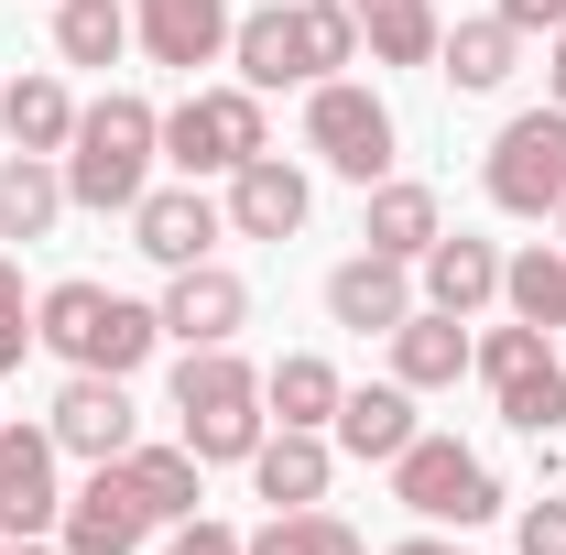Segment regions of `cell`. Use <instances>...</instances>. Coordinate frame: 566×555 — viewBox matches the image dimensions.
I'll return each mask as SVG.
<instances>
[{"mask_svg":"<svg viewBox=\"0 0 566 555\" xmlns=\"http://www.w3.org/2000/svg\"><path fill=\"white\" fill-rule=\"evenodd\" d=\"M251 153H273L262 87H197L164 109V164H186V175H240Z\"/></svg>","mask_w":566,"mask_h":555,"instance_id":"cell-7","label":"cell"},{"mask_svg":"<svg viewBox=\"0 0 566 555\" xmlns=\"http://www.w3.org/2000/svg\"><path fill=\"white\" fill-rule=\"evenodd\" d=\"M545 87H556V109H566V22H556V66H545Z\"/></svg>","mask_w":566,"mask_h":555,"instance_id":"cell-38","label":"cell"},{"mask_svg":"<svg viewBox=\"0 0 566 555\" xmlns=\"http://www.w3.org/2000/svg\"><path fill=\"white\" fill-rule=\"evenodd\" d=\"M0 132H11V153H66L76 142L66 76H11V87H0Z\"/></svg>","mask_w":566,"mask_h":555,"instance_id":"cell-26","label":"cell"},{"mask_svg":"<svg viewBox=\"0 0 566 555\" xmlns=\"http://www.w3.org/2000/svg\"><path fill=\"white\" fill-rule=\"evenodd\" d=\"M44 436H55L66 458H87V469H120V458L142 447V425H132V392H120L109 370H66V392H55Z\"/></svg>","mask_w":566,"mask_h":555,"instance_id":"cell-10","label":"cell"},{"mask_svg":"<svg viewBox=\"0 0 566 555\" xmlns=\"http://www.w3.org/2000/svg\"><path fill=\"white\" fill-rule=\"evenodd\" d=\"M469 370L491 381V404H501V425H512V436H534V447H545V436L566 425V359H556V338H545V327H523V316H512V327H491V338L469 348Z\"/></svg>","mask_w":566,"mask_h":555,"instance_id":"cell-5","label":"cell"},{"mask_svg":"<svg viewBox=\"0 0 566 555\" xmlns=\"http://www.w3.org/2000/svg\"><path fill=\"white\" fill-rule=\"evenodd\" d=\"M370 208H359V240L381 251V262H424L436 240H447V218H436V186L415 175H381V186H359Z\"/></svg>","mask_w":566,"mask_h":555,"instance_id":"cell-17","label":"cell"},{"mask_svg":"<svg viewBox=\"0 0 566 555\" xmlns=\"http://www.w3.org/2000/svg\"><path fill=\"white\" fill-rule=\"evenodd\" d=\"M240 555H370V545H359V523H338V512H273L262 534H240Z\"/></svg>","mask_w":566,"mask_h":555,"instance_id":"cell-31","label":"cell"},{"mask_svg":"<svg viewBox=\"0 0 566 555\" xmlns=\"http://www.w3.org/2000/svg\"><path fill=\"white\" fill-rule=\"evenodd\" d=\"M327 436L349 447L359 469H392L424 425H415V392H403V381H359V392H338V425H327Z\"/></svg>","mask_w":566,"mask_h":555,"instance_id":"cell-18","label":"cell"},{"mask_svg":"<svg viewBox=\"0 0 566 555\" xmlns=\"http://www.w3.org/2000/svg\"><path fill=\"white\" fill-rule=\"evenodd\" d=\"M164 555H240V534H229V523H208V512H186V523H175V545Z\"/></svg>","mask_w":566,"mask_h":555,"instance_id":"cell-33","label":"cell"},{"mask_svg":"<svg viewBox=\"0 0 566 555\" xmlns=\"http://www.w3.org/2000/svg\"><path fill=\"white\" fill-rule=\"evenodd\" d=\"M175 436L197 447V469L251 458V447L273 436V415H262V370H251L240 348H186V359H175Z\"/></svg>","mask_w":566,"mask_h":555,"instance_id":"cell-4","label":"cell"},{"mask_svg":"<svg viewBox=\"0 0 566 555\" xmlns=\"http://www.w3.org/2000/svg\"><path fill=\"white\" fill-rule=\"evenodd\" d=\"M22 348H33V294H22V262L0 251V370H22Z\"/></svg>","mask_w":566,"mask_h":555,"instance_id":"cell-32","label":"cell"},{"mask_svg":"<svg viewBox=\"0 0 566 555\" xmlns=\"http://www.w3.org/2000/svg\"><path fill=\"white\" fill-rule=\"evenodd\" d=\"M218 229H229V208H208V197H197V175H186V186H142L132 251H142V262H164V273H186V262H208Z\"/></svg>","mask_w":566,"mask_h":555,"instance_id":"cell-14","label":"cell"},{"mask_svg":"<svg viewBox=\"0 0 566 555\" xmlns=\"http://www.w3.org/2000/svg\"><path fill=\"white\" fill-rule=\"evenodd\" d=\"M66 218V164L55 153H0V240H44Z\"/></svg>","mask_w":566,"mask_h":555,"instance_id":"cell-24","label":"cell"},{"mask_svg":"<svg viewBox=\"0 0 566 555\" xmlns=\"http://www.w3.org/2000/svg\"><path fill=\"white\" fill-rule=\"evenodd\" d=\"M392 501L415 512V523H491L501 512V469L480 458V447H458V436H415L403 458H392Z\"/></svg>","mask_w":566,"mask_h":555,"instance_id":"cell-6","label":"cell"},{"mask_svg":"<svg viewBox=\"0 0 566 555\" xmlns=\"http://www.w3.org/2000/svg\"><path fill=\"white\" fill-rule=\"evenodd\" d=\"M512 55H523V33H512L501 11H480V22H458V33H436V76H447L458 98H491L501 76H512Z\"/></svg>","mask_w":566,"mask_h":555,"instance_id":"cell-23","label":"cell"},{"mask_svg":"<svg viewBox=\"0 0 566 555\" xmlns=\"http://www.w3.org/2000/svg\"><path fill=\"white\" fill-rule=\"evenodd\" d=\"M491 11L512 22V33H556V22H566V0H491Z\"/></svg>","mask_w":566,"mask_h":555,"instance_id":"cell-35","label":"cell"},{"mask_svg":"<svg viewBox=\"0 0 566 555\" xmlns=\"http://www.w3.org/2000/svg\"><path fill=\"white\" fill-rule=\"evenodd\" d=\"M392 555H469V545H447V534H403Z\"/></svg>","mask_w":566,"mask_h":555,"instance_id":"cell-37","label":"cell"},{"mask_svg":"<svg viewBox=\"0 0 566 555\" xmlns=\"http://www.w3.org/2000/svg\"><path fill=\"white\" fill-rule=\"evenodd\" d=\"M66 447L44 436V425H0V534H55V512H66Z\"/></svg>","mask_w":566,"mask_h":555,"instance_id":"cell-11","label":"cell"},{"mask_svg":"<svg viewBox=\"0 0 566 555\" xmlns=\"http://www.w3.org/2000/svg\"><path fill=\"white\" fill-rule=\"evenodd\" d=\"M305 142H316V164H327V175H349V186H381V175H392V109H381V98H370V87H359V76H316V87H305Z\"/></svg>","mask_w":566,"mask_h":555,"instance_id":"cell-8","label":"cell"},{"mask_svg":"<svg viewBox=\"0 0 566 555\" xmlns=\"http://www.w3.org/2000/svg\"><path fill=\"white\" fill-rule=\"evenodd\" d=\"M164 338H186V348H229L240 327H251V283L229 273V262H186V273L164 283Z\"/></svg>","mask_w":566,"mask_h":555,"instance_id":"cell-12","label":"cell"},{"mask_svg":"<svg viewBox=\"0 0 566 555\" xmlns=\"http://www.w3.org/2000/svg\"><path fill=\"white\" fill-rule=\"evenodd\" d=\"M458 370H469V316L415 305V316L392 327V381H403V392H447Z\"/></svg>","mask_w":566,"mask_h":555,"instance_id":"cell-21","label":"cell"},{"mask_svg":"<svg viewBox=\"0 0 566 555\" xmlns=\"http://www.w3.org/2000/svg\"><path fill=\"white\" fill-rule=\"evenodd\" d=\"M480 186H491L501 218H556V197H566V109H556V98L523 109V121H501Z\"/></svg>","mask_w":566,"mask_h":555,"instance_id":"cell-9","label":"cell"},{"mask_svg":"<svg viewBox=\"0 0 566 555\" xmlns=\"http://www.w3.org/2000/svg\"><path fill=\"white\" fill-rule=\"evenodd\" d=\"M305 208H316V186H305L283 153H251V164L229 175V229H240V240H294Z\"/></svg>","mask_w":566,"mask_h":555,"instance_id":"cell-16","label":"cell"},{"mask_svg":"<svg viewBox=\"0 0 566 555\" xmlns=\"http://www.w3.org/2000/svg\"><path fill=\"white\" fill-rule=\"evenodd\" d=\"M523 555H566V501H534L523 512Z\"/></svg>","mask_w":566,"mask_h":555,"instance_id":"cell-34","label":"cell"},{"mask_svg":"<svg viewBox=\"0 0 566 555\" xmlns=\"http://www.w3.org/2000/svg\"><path fill=\"white\" fill-rule=\"evenodd\" d=\"M229 55H240V87H316V76H338L359 55V22L349 0H273V11H251V22H229Z\"/></svg>","mask_w":566,"mask_h":555,"instance_id":"cell-3","label":"cell"},{"mask_svg":"<svg viewBox=\"0 0 566 555\" xmlns=\"http://www.w3.org/2000/svg\"><path fill=\"white\" fill-rule=\"evenodd\" d=\"M120 480L142 490V512H153V523H186V512L208 501V490H197V447H186V436H175V447H132V458H120Z\"/></svg>","mask_w":566,"mask_h":555,"instance_id":"cell-28","label":"cell"},{"mask_svg":"<svg viewBox=\"0 0 566 555\" xmlns=\"http://www.w3.org/2000/svg\"><path fill=\"white\" fill-rule=\"evenodd\" d=\"M491 294H501V251H491V240L447 229V240L424 251V305H447V316H480Z\"/></svg>","mask_w":566,"mask_h":555,"instance_id":"cell-25","label":"cell"},{"mask_svg":"<svg viewBox=\"0 0 566 555\" xmlns=\"http://www.w3.org/2000/svg\"><path fill=\"white\" fill-rule=\"evenodd\" d=\"M556 229H566V197H556Z\"/></svg>","mask_w":566,"mask_h":555,"instance_id":"cell-39","label":"cell"},{"mask_svg":"<svg viewBox=\"0 0 566 555\" xmlns=\"http://www.w3.org/2000/svg\"><path fill=\"white\" fill-rule=\"evenodd\" d=\"M338 392H349V381H338L316 348H283L273 370H262V415H273V425H305V436L338 425Z\"/></svg>","mask_w":566,"mask_h":555,"instance_id":"cell-22","label":"cell"},{"mask_svg":"<svg viewBox=\"0 0 566 555\" xmlns=\"http://www.w3.org/2000/svg\"><path fill=\"white\" fill-rule=\"evenodd\" d=\"M33 348H55L66 370H109V381H132L142 359L164 348V316L132 305V294H109V283H87V273H66V283L33 294Z\"/></svg>","mask_w":566,"mask_h":555,"instance_id":"cell-2","label":"cell"},{"mask_svg":"<svg viewBox=\"0 0 566 555\" xmlns=\"http://www.w3.org/2000/svg\"><path fill=\"white\" fill-rule=\"evenodd\" d=\"M327 316H338V327H359V338H392V327L415 316V283H403V262H381V251L338 262V273H327Z\"/></svg>","mask_w":566,"mask_h":555,"instance_id":"cell-19","label":"cell"},{"mask_svg":"<svg viewBox=\"0 0 566 555\" xmlns=\"http://www.w3.org/2000/svg\"><path fill=\"white\" fill-rule=\"evenodd\" d=\"M153 164H164V109L132 98V87L87 98V109H76V142H66V208L132 218L142 186H153Z\"/></svg>","mask_w":566,"mask_h":555,"instance_id":"cell-1","label":"cell"},{"mask_svg":"<svg viewBox=\"0 0 566 555\" xmlns=\"http://www.w3.org/2000/svg\"><path fill=\"white\" fill-rule=\"evenodd\" d=\"M501 305H512L523 327H545V338H556V327H566V240H556V251L501 262Z\"/></svg>","mask_w":566,"mask_h":555,"instance_id":"cell-30","label":"cell"},{"mask_svg":"<svg viewBox=\"0 0 566 555\" xmlns=\"http://www.w3.org/2000/svg\"><path fill=\"white\" fill-rule=\"evenodd\" d=\"M132 44L153 66H218L229 55V0H132Z\"/></svg>","mask_w":566,"mask_h":555,"instance_id":"cell-15","label":"cell"},{"mask_svg":"<svg viewBox=\"0 0 566 555\" xmlns=\"http://www.w3.org/2000/svg\"><path fill=\"white\" fill-rule=\"evenodd\" d=\"M0 555H66L55 534H0Z\"/></svg>","mask_w":566,"mask_h":555,"instance_id":"cell-36","label":"cell"},{"mask_svg":"<svg viewBox=\"0 0 566 555\" xmlns=\"http://www.w3.org/2000/svg\"><path fill=\"white\" fill-rule=\"evenodd\" d=\"M142 534H153V512L120 469H87V490H66V512H55L66 555H142Z\"/></svg>","mask_w":566,"mask_h":555,"instance_id":"cell-13","label":"cell"},{"mask_svg":"<svg viewBox=\"0 0 566 555\" xmlns=\"http://www.w3.org/2000/svg\"><path fill=\"white\" fill-rule=\"evenodd\" d=\"M349 22L381 66H436V33H447L436 0H349Z\"/></svg>","mask_w":566,"mask_h":555,"instance_id":"cell-27","label":"cell"},{"mask_svg":"<svg viewBox=\"0 0 566 555\" xmlns=\"http://www.w3.org/2000/svg\"><path fill=\"white\" fill-rule=\"evenodd\" d=\"M327 480H338V458H327V436H305V425H283V436L251 447V490H262L273 512H316Z\"/></svg>","mask_w":566,"mask_h":555,"instance_id":"cell-20","label":"cell"},{"mask_svg":"<svg viewBox=\"0 0 566 555\" xmlns=\"http://www.w3.org/2000/svg\"><path fill=\"white\" fill-rule=\"evenodd\" d=\"M132 44V0H55V55L66 66H120Z\"/></svg>","mask_w":566,"mask_h":555,"instance_id":"cell-29","label":"cell"}]
</instances>
